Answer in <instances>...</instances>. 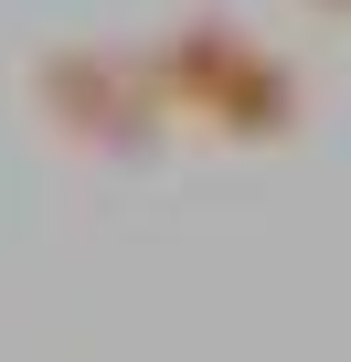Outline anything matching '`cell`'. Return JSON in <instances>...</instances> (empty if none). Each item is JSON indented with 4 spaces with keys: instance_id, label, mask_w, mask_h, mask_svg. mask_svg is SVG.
Masks as SVG:
<instances>
[{
    "instance_id": "6da1fadb",
    "label": "cell",
    "mask_w": 351,
    "mask_h": 362,
    "mask_svg": "<svg viewBox=\"0 0 351 362\" xmlns=\"http://www.w3.org/2000/svg\"><path fill=\"white\" fill-rule=\"evenodd\" d=\"M22 86H32V117L64 149H85V160H117L128 170V160H149L170 139V107H160L138 43H43Z\"/></svg>"
},
{
    "instance_id": "7a4b0ae2",
    "label": "cell",
    "mask_w": 351,
    "mask_h": 362,
    "mask_svg": "<svg viewBox=\"0 0 351 362\" xmlns=\"http://www.w3.org/2000/svg\"><path fill=\"white\" fill-rule=\"evenodd\" d=\"M192 128L224 139V149H287V139L309 128V75H298V54L245 43V54L224 64V86H213V107H203Z\"/></svg>"
},
{
    "instance_id": "3957f363",
    "label": "cell",
    "mask_w": 351,
    "mask_h": 362,
    "mask_svg": "<svg viewBox=\"0 0 351 362\" xmlns=\"http://www.w3.org/2000/svg\"><path fill=\"white\" fill-rule=\"evenodd\" d=\"M245 43H256V33L224 22V11H182L160 43H138V54H149V86H160V107H170V128H192V117L213 107V86H224V64H234Z\"/></svg>"
},
{
    "instance_id": "277c9868",
    "label": "cell",
    "mask_w": 351,
    "mask_h": 362,
    "mask_svg": "<svg viewBox=\"0 0 351 362\" xmlns=\"http://www.w3.org/2000/svg\"><path fill=\"white\" fill-rule=\"evenodd\" d=\"M309 11H319V22H351V0H309Z\"/></svg>"
}]
</instances>
